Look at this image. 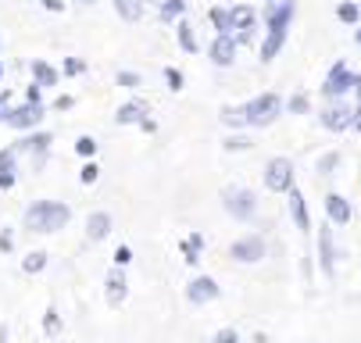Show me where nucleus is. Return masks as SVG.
<instances>
[{"label": "nucleus", "mask_w": 361, "mask_h": 343, "mask_svg": "<svg viewBox=\"0 0 361 343\" xmlns=\"http://www.w3.org/2000/svg\"><path fill=\"white\" fill-rule=\"evenodd\" d=\"M15 186V172H0V189H11Z\"/></svg>", "instance_id": "44"}, {"label": "nucleus", "mask_w": 361, "mask_h": 343, "mask_svg": "<svg viewBox=\"0 0 361 343\" xmlns=\"http://www.w3.org/2000/svg\"><path fill=\"white\" fill-rule=\"evenodd\" d=\"M336 18H340L343 25H357V18H361V8L354 4V0H340V4H336Z\"/></svg>", "instance_id": "27"}, {"label": "nucleus", "mask_w": 361, "mask_h": 343, "mask_svg": "<svg viewBox=\"0 0 361 343\" xmlns=\"http://www.w3.org/2000/svg\"><path fill=\"white\" fill-rule=\"evenodd\" d=\"M354 79H357V72H350V68H347V61H336V65H333V72H329V75H326V82H322V93L336 101V96H343V93H350V89H354Z\"/></svg>", "instance_id": "7"}, {"label": "nucleus", "mask_w": 361, "mask_h": 343, "mask_svg": "<svg viewBox=\"0 0 361 343\" xmlns=\"http://www.w3.org/2000/svg\"><path fill=\"white\" fill-rule=\"evenodd\" d=\"M229 11H233V29H240V32H250V29H254L257 11H254L250 4H236V8H229Z\"/></svg>", "instance_id": "21"}, {"label": "nucleus", "mask_w": 361, "mask_h": 343, "mask_svg": "<svg viewBox=\"0 0 361 343\" xmlns=\"http://www.w3.org/2000/svg\"><path fill=\"white\" fill-rule=\"evenodd\" d=\"M176 39H179V46H183L186 54H197V51H200V46H197V36H193V25H190L186 18L176 22Z\"/></svg>", "instance_id": "22"}, {"label": "nucleus", "mask_w": 361, "mask_h": 343, "mask_svg": "<svg viewBox=\"0 0 361 343\" xmlns=\"http://www.w3.org/2000/svg\"><path fill=\"white\" fill-rule=\"evenodd\" d=\"M297 15L293 0H276V4L265 8V32H290V22Z\"/></svg>", "instance_id": "8"}, {"label": "nucleus", "mask_w": 361, "mask_h": 343, "mask_svg": "<svg viewBox=\"0 0 361 343\" xmlns=\"http://www.w3.org/2000/svg\"><path fill=\"white\" fill-rule=\"evenodd\" d=\"M186 239L193 243V247H200V251H204V243H208V239H204V232H190Z\"/></svg>", "instance_id": "46"}, {"label": "nucleus", "mask_w": 361, "mask_h": 343, "mask_svg": "<svg viewBox=\"0 0 361 343\" xmlns=\"http://www.w3.org/2000/svg\"><path fill=\"white\" fill-rule=\"evenodd\" d=\"M15 154L18 151H0V172H15Z\"/></svg>", "instance_id": "40"}, {"label": "nucleus", "mask_w": 361, "mask_h": 343, "mask_svg": "<svg viewBox=\"0 0 361 343\" xmlns=\"http://www.w3.org/2000/svg\"><path fill=\"white\" fill-rule=\"evenodd\" d=\"M179 258H183L190 268H197V265H200V247H193V243L183 236V239H179Z\"/></svg>", "instance_id": "29"}, {"label": "nucleus", "mask_w": 361, "mask_h": 343, "mask_svg": "<svg viewBox=\"0 0 361 343\" xmlns=\"http://www.w3.org/2000/svg\"><path fill=\"white\" fill-rule=\"evenodd\" d=\"M72 222V211L68 204L61 201H36L29 211H25V229L29 232H58Z\"/></svg>", "instance_id": "1"}, {"label": "nucleus", "mask_w": 361, "mask_h": 343, "mask_svg": "<svg viewBox=\"0 0 361 343\" xmlns=\"http://www.w3.org/2000/svg\"><path fill=\"white\" fill-rule=\"evenodd\" d=\"M115 79H118V86H126V89H140V82H143L136 72H118Z\"/></svg>", "instance_id": "37"}, {"label": "nucleus", "mask_w": 361, "mask_h": 343, "mask_svg": "<svg viewBox=\"0 0 361 343\" xmlns=\"http://www.w3.org/2000/svg\"><path fill=\"white\" fill-rule=\"evenodd\" d=\"M354 129H361V101H357V108H354Z\"/></svg>", "instance_id": "49"}, {"label": "nucleus", "mask_w": 361, "mask_h": 343, "mask_svg": "<svg viewBox=\"0 0 361 343\" xmlns=\"http://www.w3.org/2000/svg\"><path fill=\"white\" fill-rule=\"evenodd\" d=\"M236 51H240V39L229 32V36H215V39H212V46H208V58H212V65L229 68V65L236 61Z\"/></svg>", "instance_id": "11"}, {"label": "nucleus", "mask_w": 361, "mask_h": 343, "mask_svg": "<svg viewBox=\"0 0 361 343\" xmlns=\"http://www.w3.org/2000/svg\"><path fill=\"white\" fill-rule=\"evenodd\" d=\"M8 339V325H0V343H4Z\"/></svg>", "instance_id": "51"}, {"label": "nucleus", "mask_w": 361, "mask_h": 343, "mask_svg": "<svg viewBox=\"0 0 361 343\" xmlns=\"http://www.w3.org/2000/svg\"><path fill=\"white\" fill-rule=\"evenodd\" d=\"M111 261H115L118 268H129V265H133V247H126V243H122V247L115 251V258H111Z\"/></svg>", "instance_id": "36"}, {"label": "nucleus", "mask_w": 361, "mask_h": 343, "mask_svg": "<svg viewBox=\"0 0 361 343\" xmlns=\"http://www.w3.org/2000/svg\"><path fill=\"white\" fill-rule=\"evenodd\" d=\"M15 151H18V154H39V158H43V154L50 151V132H36V136H25V139H22V143L15 146Z\"/></svg>", "instance_id": "18"}, {"label": "nucleus", "mask_w": 361, "mask_h": 343, "mask_svg": "<svg viewBox=\"0 0 361 343\" xmlns=\"http://www.w3.org/2000/svg\"><path fill=\"white\" fill-rule=\"evenodd\" d=\"M104 301H108V308H122L129 301V275H126V268L115 265L108 272V279H104Z\"/></svg>", "instance_id": "9"}, {"label": "nucleus", "mask_w": 361, "mask_h": 343, "mask_svg": "<svg viewBox=\"0 0 361 343\" xmlns=\"http://www.w3.org/2000/svg\"><path fill=\"white\" fill-rule=\"evenodd\" d=\"M47 268V251H32L25 261H22V272H29V275H36V272H43Z\"/></svg>", "instance_id": "30"}, {"label": "nucleus", "mask_w": 361, "mask_h": 343, "mask_svg": "<svg viewBox=\"0 0 361 343\" xmlns=\"http://www.w3.org/2000/svg\"><path fill=\"white\" fill-rule=\"evenodd\" d=\"M269 4H276V0H265V8H269Z\"/></svg>", "instance_id": "55"}, {"label": "nucleus", "mask_w": 361, "mask_h": 343, "mask_svg": "<svg viewBox=\"0 0 361 343\" xmlns=\"http://www.w3.org/2000/svg\"><path fill=\"white\" fill-rule=\"evenodd\" d=\"M212 343H243L240 339V332H236V325H222L215 336H212Z\"/></svg>", "instance_id": "32"}, {"label": "nucleus", "mask_w": 361, "mask_h": 343, "mask_svg": "<svg viewBox=\"0 0 361 343\" xmlns=\"http://www.w3.org/2000/svg\"><path fill=\"white\" fill-rule=\"evenodd\" d=\"M32 79L36 86H58V68L47 61H32Z\"/></svg>", "instance_id": "25"}, {"label": "nucleus", "mask_w": 361, "mask_h": 343, "mask_svg": "<svg viewBox=\"0 0 361 343\" xmlns=\"http://www.w3.org/2000/svg\"><path fill=\"white\" fill-rule=\"evenodd\" d=\"M82 72H86V65L79 58H65V75H82Z\"/></svg>", "instance_id": "41"}, {"label": "nucleus", "mask_w": 361, "mask_h": 343, "mask_svg": "<svg viewBox=\"0 0 361 343\" xmlns=\"http://www.w3.org/2000/svg\"><path fill=\"white\" fill-rule=\"evenodd\" d=\"M183 293H186V301H190L193 308H208V304H215V301L222 297V286H219L215 275H193Z\"/></svg>", "instance_id": "5"}, {"label": "nucleus", "mask_w": 361, "mask_h": 343, "mask_svg": "<svg viewBox=\"0 0 361 343\" xmlns=\"http://www.w3.org/2000/svg\"><path fill=\"white\" fill-rule=\"evenodd\" d=\"M326 215H329L333 225H350L354 208H350V201L343 197V193H326Z\"/></svg>", "instance_id": "12"}, {"label": "nucleus", "mask_w": 361, "mask_h": 343, "mask_svg": "<svg viewBox=\"0 0 361 343\" xmlns=\"http://www.w3.org/2000/svg\"><path fill=\"white\" fill-rule=\"evenodd\" d=\"M8 111H11L8 108V93H0V122H8Z\"/></svg>", "instance_id": "45"}, {"label": "nucleus", "mask_w": 361, "mask_h": 343, "mask_svg": "<svg viewBox=\"0 0 361 343\" xmlns=\"http://www.w3.org/2000/svg\"><path fill=\"white\" fill-rule=\"evenodd\" d=\"M265 254H269V243H265V236H257V232L240 236V239L229 243V258L236 265H257V261H265Z\"/></svg>", "instance_id": "4"}, {"label": "nucleus", "mask_w": 361, "mask_h": 343, "mask_svg": "<svg viewBox=\"0 0 361 343\" xmlns=\"http://www.w3.org/2000/svg\"><path fill=\"white\" fill-rule=\"evenodd\" d=\"M79 179H82L86 186H90V182H97V179H100V168H97V161H86V165H82V172H79Z\"/></svg>", "instance_id": "39"}, {"label": "nucleus", "mask_w": 361, "mask_h": 343, "mask_svg": "<svg viewBox=\"0 0 361 343\" xmlns=\"http://www.w3.org/2000/svg\"><path fill=\"white\" fill-rule=\"evenodd\" d=\"M283 46H286V32H265V43H262V61H265V65H269V61H276Z\"/></svg>", "instance_id": "20"}, {"label": "nucleus", "mask_w": 361, "mask_h": 343, "mask_svg": "<svg viewBox=\"0 0 361 343\" xmlns=\"http://www.w3.org/2000/svg\"><path fill=\"white\" fill-rule=\"evenodd\" d=\"M75 154L93 158V154H97V139H93V136H79V139H75Z\"/></svg>", "instance_id": "33"}, {"label": "nucleus", "mask_w": 361, "mask_h": 343, "mask_svg": "<svg viewBox=\"0 0 361 343\" xmlns=\"http://www.w3.org/2000/svg\"><path fill=\"white\" fill-rule=\"evenodd\" d=\"M354 39H357V46H361V25H357V32H354Z\"/></svg>", "instance_id": "53"}, {"label": "nucleus", "mask_w": 361, "mask_h": 343, "mask_svg": "<svg viewBox=\"0 0 361 343\" xmlns=\"http://www.w3.org/2000/svg\"><path fill=\"white\" fill-rule=\"evenodd\" d=\"M165 82H169V89H172V93H179V89L186 86V75H183L179 68H165Z\"/></svg>", "instance_id": "34"}, {"label": "nucleus", "mask_w": 361, "mask_h": 343, "mask_svg": "<svg viewBox=\"0 0 361 343\" xmlns=\"http://www.w3.org/2000/svg\"><path fill=\"white\" fill-rule=\"evenodd\" d=\"M82 4H93V0H82Z\"/></svg>", "instance_id": "56"}, {"label": "nucleus", "mask_w": 361, "mask_h": 343, "mask_svg": "<svg viewBox=\"0 0 361 343\" xmlns=\"http://www.w3.org/2000/svg\"><path fill=\"white\" fill-rule=\"evenodd\" d=\"M143 4H147V0H115V11L126 22H140L143 18Z\"/></svg>", "instance_id": "24"}, {"label": "nucleus", "mask_w": 361, "mask_h": 343, "mask_svg": "<svg viewBox=\"0 0 361 343\" xmlns=\"http://www.w3.org/2000/svg\"><path fill=\"white\" fill-rule=\"evenodd\" d=\"M307 104H312V101H307V93H293L286 108H290V115H304V111H307Z\"/></svg>", "instance_id": "35"}, {"label": "nucleus", "mask_w": 361, "mask_h": 343, "mask_svg": "<svg viewBox=\"0 0 361 343\" xmlns=\"http://www.w3.org/2000/svg\"><path fill=\"white\" fill-rule=\"evenodd\" d=\"M150 4H158L161 22H179L186 15V0H150Z\"/></svg>", "instance_id": "19"}, {"label": "nucleus", "mask_w": 361, "mask_h": 343, "mask_svg": "<svg viewBox=\"0 0 361 343\" xmlns=\"http://www.w3.org/2000/svg\"><path fill=\"white\" fill-rule=\"evenodd\" d=\"M322 125H326L329 132H343V129H350V125H354V111H350V104H333V108H326V111H322Z\"/></svg>", "instance_id": "13"}, {"label": "nucleus", "mask_w": 361, "mask_h": 343, "mask_svg": "<svg viewBox=\"0 0 361 343\" xmlns=\"http://www.w3.org/2000/svg\"><path fill=\"white\" fill-rule=\"evenodd\" d=\"M254 343H269V336H265V332H257V336H254Z\"/></svg>", "instance_id": "50"}, {"label": "nucleus", "mask_w": 361, "mask_h": 343, "mask_svg": "<svg viewBox=\"0 0 361 343\" xmlns=\"http://www.w3.org/2000/svg\"><path fill=\"white\" fill-rule=\"evenodd\" d=\"M111 229H115V218H111L108 211H93V215L86 218V236H90L93 243L108 239V236H111Z\"/></svg>", "instance_id": "16"}, {"label": "nucleus", "mask_w": 361, "mask_h": 343, "mask_svg": "<svg viewBox=\"0 0 361 343\" xmlns=\"http://www.w3.org/2000/svg\"><path fill=\"white\" fill-rule=\"evenodd\" d=\"M319 268L326 279L336 275V239H333V222L319 229Z\"/></svg>", "instance_id": "10"}, {"label": "nucleus", "mask_w": 361, "mask_h": 343, "mask_svg": "<svg viewBox=\"0 0 361 343\" xmlns=\"http://www.w3.org/2000/svg\"><path fill=\"white\" fill-rule=\"evenodd\" d=\"M147 118H150V108H147L143 101H129V104H122L118 115H115L118 125H140V122H147Z\"/></svg>", "instance_id": "17"}, {"label": "nucleus", "mask_w": 361, "mask_h": 343, "mask_svg": "<svg viewBox=\"0 0 361 343\" xmlns=\"http://www.w3.org/2000/svg\"><path fill=\"white\" fill-rule=\"evenodd\" d=\"M336 165H340V154H336V151H329L326 158H319V172H322V175H329Z\"/></svg>", "instance_id": "38"}, {"label": "nucleus", "mask_w": 361, "mask_h": 343, "mask_svg": "<svg viewBox=\"0 0 361 343\" xmlns=\"http://www.w3.org/2000/svg\"><path fill=\"white\" fill-rule=\"evenodd\" d=\"M286 197H290V218H293V225H297L300 232H307V229H312V215H307V201H304L300 186H293Z\"/></svg>", "instance_id": "15"}, {"label": "nucleus", "mask_w": 361, "mask_h": 343, "mask_svg": "<svg viewBox=\"0 0 361 343\" xmlns=\"http://www.w3.org/2000/svg\"><path fill=\"white\" fill-rule=\"evenodd\" d=\"M39 122H43V104H25V108L8 111V125L11 129H32Z\"/></svg>", "instance_id": "14"}, {"label": "nucleus", "mask_w": 361, "mask_h": 343, "mask_svg": "<svg viewBox=\"0 0 361 343\" xmlns=\"http://www.w3.org/2000/svg\"><path fill=\"white\" fill-rule=\"evenodd\" d=\"M219 118H222V125H229V129H243V125H247V111H243V104H240V108L226 104V108L219 111Z\"/></svg>", "instance_id": "26"}, {"label": "nucleus", "mask_w": 361, "mask_h": 343, "mask_svg": "<svg viewBox=\"0 0 361 343\" xmlns=\"http://www.w3.org/2000/svg\"><path fill=\"white\" fill-rule=\"evenodd\" d=\"M243 111H247V125L265 129V125H272L283 115V101H279V93H257L254 101L243 104Z\"/></svg>", "instance_id": "2"}, {"label": "nucleus", "mask_w": 361, "mask_h": 343, "mask_svg": "<svg viewBox=\"0 0 361 343\" xmlns=\"http://www.w3.org/2000/svg\"><path fill=\"white\" fill-rule=\"evenodd\" d=\"M47 11H65V0H39Z\"/></svg>", "instance_id": "43"}, {"label": "nucleus", "mask_w": 361, "mask_h": 343, "mask_svg": "<svg viewBox=\"0 0 361 343\" xmlns=\"http://www.w3.org/2000/svg\"><path fill=\"white\" fill-rule=\"evenodd\" d=\"M222 208L236 222H250L257 215V197L247 186H222Z\"/></svg>", "instance_id": "3"}, {"label": "nucleus", "mask_w": 361, "mask_h": 343, "mask_svg": "<svg viewBox=\"0 0 361 343\" xmlns=\"http://www.w3.org/2000/svg\"><path fill=\"white\" fill-rule=\"evenodd\" d=\"M208 18H212V25H215L219 36H229L233 32V11L229 8H208Z\"/></svg>", "instance_id": "23"}, {"label": "nucleus", "mask_w": 361, "mask_h": 343, "mask_svg": "<svg viewBox=\"0 0 361 343\" xmlns=\"http://www.w3.org/2000/svg\"><path fill=\"white\" fill-rule=\"evenodd\" d=\"M0 79H4V61H0Z\"/></svg>", "instance_id": "54"}, {"label": "nucleus", "mask_w": 361, "mask_h": 343, "mask_svg": "<svg viewBox=\"0 0 361 343\" xmlns=\"http://www.w3.org/2000/svg\"><path fill=\"white\" fill-rule=\"evenodd\" d=\"M297 186V179H293V161L290 158H272L269 165H265V189L269 193H290Z\"/></svg>", "instance_id": "6"}, {"label": "nucleus", "mask_w": 361, "mask_h": 343, "mask_svg": "<svg viewBox=\"0 0 361 343\" xmlns=\"http://www.w3.org/2000/svg\"><path fill=\"white\" fill-rule=\"evenodd\" d=\"M354 89H357V96H361V75H357V79H354Z\"/></svg>", "instance_id": "52"}, {"label": "nucleus", "mask_w": 361, "mask_h": 343, "mask_svg": "<svg viewBox=\"0 0 361 343\" xmlns=\"http://www.w3.org/2000/svg\"><path fill=\"white\" fill-rule=\"evenodd\" d=\"M250 146H254V139L243 136V132H233V136L222 139V151H229V154H233V151H250Z\"/></svg>", "instance_id": "28"}, {"label": "nucleus", "mask_w": 361, "mask_h": 343, "mask_svg": "<svg viewBox=\"0 0 361 343\" xmlns=\"http://www.w3.org/2000/svg\"><path fill=\"white\" fill-rule=\"evenodd\" d=\"M11 247H15V236L4 229V232H0V251H4V254H11Z\"/></svg>", "instance_id": "42"}, {"label": "nucleus", "mask_w": 361, "mask_h": 343, "mask_svg": "<svg viewBox=\"0 0 361 343\" xmlns=\"http://www.w3.org/2000/svg\"><path fill=\"white\" fill-rule=\"evenodd\" d=\"M43 332H47V336H58V332H61V315H58V308H47V311H43Z\"/></svg>", "instance_id": "31"}, {"label": "nucleus", "mask_w": 361, "mask_h": 343, "mask_svg": "<svg viewBox=\"0 0 361 343\" xmlns=\"http://www.w3.org/2000/svg\"><path fill=\"white\" fill-rule=\"evenodd\" d=\"M54 108H58V111H68V108H72V96H58Z\"/></svg>", "instance_id": "47"}, {"label": "nucleus", "mask_w": 361, "mask_h": 343, "mask_svg": "<svg viewBox=\"0 0 361 343\" xmlns=\"http://www.w3.org/2000/svg\"><path fill=\"white\" fill-rule=\"evenodd\" d=\"M39 89L43 86H29V104H39Z\"/></svg>", "instance_id": "48"}]
</instances>
